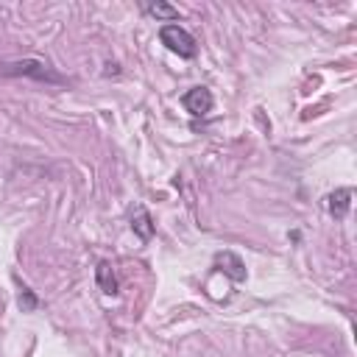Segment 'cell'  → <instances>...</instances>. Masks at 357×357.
Returning a JSON list of instances; mask_svg holds the SVG:
<instances>
[{
	"instance_id": "obj_2",
	"label": "cell",
	"mask_w": 357,
	"mask_h": 357,
	"mask_svg": "<svg viewBox=\"0 0 357 357\" xmlns=\"http://www.w3.org/2000/svg\"><path fill=\"white\" fill-rule=\"evenodd\" d=\"M159 39H162V45H165L170 53L181 56V59H192V56H195V50H198V45H195L192 33H190L187 28L176 25V22L162 25V28H159Z\"/></svg>"
},
{
	"instance_id": "obj_9",
	"label": "cell",
	"mask_w": 357,
	"mask_h": 357,
	"mask_svg": "<svg viewBox=\"0 0 357 357\" xmlns=\"http://www.w3.org/2000/svg\"><path fill=\"white\" fill-rule=\"evenodd\" d=\"M20 307H22V312H31V310H36V307H39V298L33 296V290L20 287Z\"/></svg>"
},
{
	"instance_id": "obj_8",
	"label": "cell",
	"mask_w": 357,
	"mask_h": 357,
	"mask_svg": "<svg viewBox=\"0 0 357 357\" xmlns=\"http://www.w3.org/2000/svg\"><path fill=\"white\" fill-rule=\"evenodd\" d=\"M151 17H156V20H165V22H170V20H178V8L176 6H170V3H162V0H156V3H145L142 6Z\"/></svg>"
},
{
	"instance_id": "obj_7",
	"label": "cell",
	"mask_w": 357,
	"mask_h": 357,
	"mask_svg": "<svg viewBox=\"0 0 357 357\" xmlns=\"http://www.w3.org/2000/svg\"><path fill=\"white\" fill-rule=\"evenodd\" d=\"M95 279H98V287H100L106 296H114V293H117V276H114V271H112L109 262H98Z\"/></svg>"
},
{
	"instance_id": "obj_5",
	"label": "cell",
	"mask_w": 357,
	"mask_h": 357,
	"mask_svg": "<svg viewBox=\"0 0 357 357\" xmlns=\"http://www.w3.org/2000/svg\"><path fill=\"white\" fill-rule=\"evenodd\" d=\"M349 206H351V190L349 187H337L335 192L326 195V209L335 220H343L349 215Z\"/></svg>"
},
{
	"instance_id": "obj_6",
	"label": "cell",
	"mask_w": 357,
	"mask_h": 357,
	"mask_svg": "<svg viewBox=\"0 0 357 357\" xmlns=\"http://www.w3.org/2000/svg\"><path fill=\"white\" fill-rule=\"evenodd\" d=\"M131 229H134V234L139 240H151V234H153V218L148 215L145 206H137L131 212Z\"/></svg>"
},
{
	"instance_id": "obj_4",
	"label": "cell",
	"mask_w": 357,
	"mask_h": 357,
	"mask_svg": "<svg viewBox=\"0 0 357 357\" xmlns=\"http://www.w3.org/2000/svg\"><path fill=\"white\" fill-rule=\"evenodd\" d=\"M215 265H218V271H223L229 279H234V282H243L245 279V265H243V259L234 254V251H220V254H215Z\"/></svg>"
},
{
	"instance_id": "obj_3",
	"label": "cell",
	"mask_w": 357,
	"mask_h": 357,
	"mask_svg": "<svg viewBox=\"0 0 357 357\" xmlns=\"http://www.w3.org/2000/svg\"><path fill=\"white\" fill-rule=\"evenodd\" d=\"M181 103H184V109H187L192 117H204V114L212 112V103H215V100H212V92H209L206 86H192V89L184 92Z\"/></svg>"
},
{
	"instance_id": "obj_1",
	"label": "cell",
	"mask_w": 357,
	"mask_h": 357,
	"mask_svg": "<svg viewBox=\"0 0 357 357\" xmlns=\"http://www.w3.org/2000/svg\"><path fill=\"white\" fill-rule=\"evenodd\" d=\"M0 75H28V78H36V81H50V84H61L64 78L59 73H53L45 61L39 59H20V61H3L0 64Z\"/></svg>"
}]
</instances>
